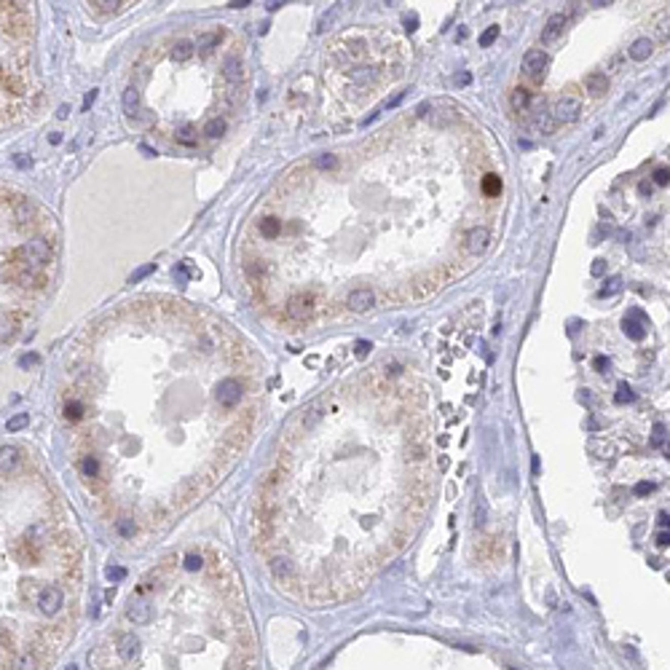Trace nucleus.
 <instances>
[{
  "label": "nucleus",
  "mask_w": 670,
  "mask_h": 670,
  "mask_svg": "<svg viewBox=\"0 0 670 670\" xmlns=\"http://www.w3.org/2000/svg\"><path fill=\"white\" fill-rule=\"evenodd\" d=\"M258 375L223 325L180 351L134 360L91 351L67 367L59 413L83 490L121 539L161 531L241 456L258 418Z\"/></svg>",
  "instance_id": "1"
},
{
  "label": "nucleus",
  "mask_w": 670,
  "mask_h": 670,
  "mask_svg": "<svg viewBox=\"0 0 670 670\" xmlns=\"http://www.w3.org/2000/svg\"><path fill=\"white\" fill-rule=\"evenodd\" d=\"M91 670H258L252 619L215 547L172 552L137 582L89 657Z\"/></svg>",
  "instance_id": "2"
},
{
  "label": "nucleus",
  "mask_w": 670,
  "mask_h": 670,
  "mask_svg": "<svg viewBox=\"0 0 670 670\" xmlns=\"http://www.w3.org/2000/svg\"><path fill=\"white\" fill-rule=\"evenodd\" d=\"M59 496L3 445V633L0 670H49L78 625L81 550Z\"/></svg>",
  "instance_id": "3"
},
{
  "label": "nucleus",
  "mask_w": 670,
  "mask_h": 670,
  "mask_svg": "<svg viewBox=\"0 0 670 670\" xmlns=\"http://www.w3.org/2000/svg\"><path fill=\"white\" fill-rule=\"evenodd\" d=\"M579 113H582V102L577 97H560L558 102L552 105V118H555V124H574V121L579 118Z\"/></svg>",
  "instance_id": "4"
},
{
  "label": "nucleus",
  "mask_w": 670,
  "mask_h": 670,
  "mask_svg": "<svg viewBox=\"0 0 670 670\" xmlns=\"http://www.w3.org/2000/svg\"><path fill=\"white\" fill-rule=\"evenodd\" d=\"M646 327H649V316L641 308H630L627 316L622 319V330H625V335L633 338V341H644V338H646Z\"/></svg>",
  "instance_id": "5"
},
{
  "label": "nucleus",
  "mask_w": 670,
  "mask_h": 670,
  "mask_svg": "<svg viewBox=\"0 0 670 670\" xmlns=\"http://www.w3.org/2000/svg\"><path fill=\"white\" fill-rule=\"evenodd\" d=\"M375 306V292L370 287H357L346 295V308L354 311V314H362V311H370Z\"/></svg>",
  "instance_id": "6"
},
{
  "label": "nucleus",
  "mask_w": 670,
  "mask_h": 670,
  "mask_svg": "<svg viewBox=\"0 0 670 670\" xmlns=\"http://www.w3.org/2000/svg\"><path fill=\"white\" fill-rule=\"evenodd\" d=\"M488 244H490V233L485 225H477V228H472L467 233V239H464V247L469 255H480V252H485L488 250Z\"/></svg>",
  "instance_id": "7"
},
{
  "label": "nucleus",
  "mask_w": 670,
  "mask_h": 670,
  "mask_svg": "<svg viewBox=\"0 0 670 670\" xmlns=\"http://www.w3.org/2000/svg\"><path fill=\"white\" fill-rule=\"evenodd\" d=\"M547 67V54L542 49H531V51H525L523 56V70L528 75H542Z\"/></svg>",
  "instance_id": "8"
},
{
  "label": "nucleus",
  "mask_w": 670,
  "mask_h": 670,
  "mask_svg": "<svg viewBox=\"0 0 670 670\" xmlns=\"http://www.w3.org/2000/svg\"><path fill=\"white\" fill-rule=\"evenodd\" d=\"M566 22H569V19H566L563 14H552L550 22H547V27H544V32H542V41L544 43H552L555 38H560L563 30H566Z\"/></svg>",
  "instance_id": "9"
},
{
  "label": "nucleus",
  "mask_w": 670,
  "mask_h": 670,
  "mask_svg": "<svg viewBox=\"0 0 670 670\" xmlns=\"http://www.w3.org/2000/svg\"><path fill=\"white\" fill-rule=\"evenodd\" d=\"M652 51H654V43L649 41V38H638V41H633V46L627 49L630 59H636V62L649 59V56H652Z\"/></svg>",
  "instance_id": "10"
},
{
  "label": "nucleus",
  "mask_w": 670,
  "mask_h": 670,
  "mask_svg": "<svg viewBox=\"0 0 670 670\" xmlns=\"http://www.w3.org/2000/svg\"><path fill=\"white\" fill-rule=\"evenodd\" d=\"M531 126H534L536 131H542V134H550V131L555 129V118H552V113L536 110V113H534V121H531Z\"/></svg>",
  "instance_id": "11"
},
{
  "label": "nucleus",
  "mask_w": 670,
  "mask_h": 670,
  "mask_svg": "<svg viewBox=\"0 0 670 670\" xmlns=\"http://www.w3.org/2000/svg\"><path fill=\"white\" fill-rule=\"evenodd\" d=\"M584 83H587V91L592 94V97H601V94L609 89V78H606V75H601V73L587 75V81H584Z\"/></svg>",
  "instance_id": "12"
},
{
  "label": "nucleus",
  "mask_w": 670,
  "mask_h": 670,
  "mask_svg": "<svg viewBox=\"0 0 670 670\" xmlns=\"http://www.w3.org/2000/svg\"><path fill=\"white\" fill-rule=\"evenodd\" d=\"M483 193L485 196H499L502 193V177L499 174H485L483 177Z\"/></svg>",
  "instance_id": "13"
},
{
  "label": "nucleus",
  "mask_w": 670,
  "mask_h": 670,
  "mask_svg": "<svg viewBox=\"0 0 670 670\" xmlns=\"http://www.w3.org/2000/svg\"><path fill=\"white\" fill-rule=\"evenodd\" d=\"M528 105H531V94H528L525 89H515L512 91V108L520 110V113H525Z\"/></svg>",
  "instance_id": "14"
},
{
  "label": "nucleus",
  "mask_w": 670,
  "mask_h": 670,
  "mask_svg": "<svg viewBox=\"0 0 670 670\" xmlns=\"http://www.w3.org/2000/svg\"><path fill=\"white\" fill-rule=\"evenodd\" d=\"M633 400H636V392L630 389L627 383H619L617 386V394H614V402L617 405H627V402H633Z\"/></svg>",
  "instance_id": "15"
},
{
  "label": "nucleus",
  "mask_w": 670,
  "mask_h": 670,
  "mask_svg": "<svg viewBox=\"0 0 670 670\" xmlns=\"http://www.w3.org/2000/svg\"><path fill=\"white\" fill-rule=\"evenodd\" d=\"M622 290V279L619 276H611L606 285L601 287V298H611V295H617V292Z\"/></svg>",
  "instance_id": "16"
},
{
  "label": "nucleus",
  "mask_w": 670,
  "mask_h": 670,
  "mask_svg": "<svg viewBox=\"0 0 670 670\" xmlns=\"http://www.w3.org/2000/svg\"><path fill=\"white\" fill-rule=\"evenodd\" d=\"M665 440H667V429L662 427V424H654V429H652V445L659 448V445H665Z\"/></svg>",
  "instance_id": "17"
},
{
  "label": "nucleus",
  "mask_w": 670,
  "mask_h": 670,
  "mask_svg": "<svg viewBox=\"0 0 670 670\" xmlns=\"http://www.w3.org/2000/svg\"><path fill=\"white\" fill-rule=\"evenodd\" d=\"M496 38H499V24H490L488 30L480 35V46H483V49H488V46L496 41Z\"/></svg>",
  "instance_id": "18"
},
{
  "label": "nucleus",
  "mask_w": 670,
  "mask_h": 670,
  "mask_svg": "<svg viewBox=\"0 0 670 670\" xmlns=\"http://www.w3.org/2000/svg\"><path fill=\"white\" fill-rule=\"evenodd\" d=\"M654 183H657V185H667V183H670V169H667V166L654 169Z\"/></svg>",
  "instance_id": "19"
},
{
  "label": "nucleus",
  "mask_w": 670,
  "mask_h": 670,
  "mask_svg": "<svg viewBox=\"0 0 670 670\" xmlns=\"http://www.w3.org/2000/svg\"><path fill=\"white\" fill-rule=\"evenodd\" d=\"M592 367H595L598 373H609V367H611V362H609V357H603V354H598L595 360H592Z\"/></svg>",
  "instance_id": "20"
},
{
  "label": "nucleus",
  "mask_w": 670,
  "mask_h": 670,
  "mask_svg": "<svg viewBox=\"0 0 670 670\" xmlns=\"http://www.w3.org/2000/svg\"><path fill=\"white\" fill-rule=\"evenodd\" d=\"M22 427H27V413H22V416H16V418H11V421L6 424L8 432H16V429H22Z\"/></svg>",
  "instance_id": "21"
},
{
  "label": "nucleus",
  "mask_w": 670,
  "mask_h": 670,
  "mask_svg": "<svg viewBox=\"0 0 670 670\" xmlns=\"http://www.w3.org/2000/svg\"><path fill=\"white\" fill-rule=\"evenodd\" d=\"M654 490V483H636V488H633V493L636 496H649Z\"/></svg>",
  "instance_id": "22"
},
{
  "label": "nucleus",
  "mask_w": 670,
  "mask_h": 670,
  "mask_svg": "<svg viewBox=\"0 0 670 670\" xmlns=\"http://www.w3.org/2000/svg\"><path fill=\"white\" fill-rule=\"evenodd\" d=\"M654 542H657V547H659V550H665V547H670V531H659V534L654 536Z\"/></svg>",
  "instance_id": "23"
},
{
  "label": "nucleus",
  "mask_w": 670,
  "mask_h": 670,
  "mask_svg": "<svg viewBox=\"0 0 670 670\" xmlns=\"http://www.w3.org/2000/svg\"><path fill=\"white\" fill-rule=\"evenodd\" d=\"M116 6H124V3H91V11H97V14L105 11L108 14V11H116Z\"/></svg>",
  "instance_id": "24"
},
{
  "label": "nucleus",
  "mask_w": 670,
  "mask_h": 670,
  "mask_svg": "<svg viewBox=\"0 0 670 670\" xmlns=\"http://www.w3.org/2000/svg\"><path fill=\"white\" fill-rule=\"evenodd\" d=\"M370 348H373V346L367 343V341H357L354 351H357V357H367V354H370Z\"/></svg>",
  "instance_id": "25"
},
{
  "label": "nucleus",
  "mask_w": 670,
  "mask_h": 670,
  "mask_svg": "<svg viewBox=\"0 0 670 670\" xmlns=\"http://www.w3.org/2000/svg\"><path fill=\"white\" fill-rule=\"evenodd\" d=\"M603 271H606V260H595L592 263V276H603Z\"/></svg>",
  "instance_id": "26"
},
{
  "label": "nucleus",
  "mask_w": 670,
  "mask_h": 670,
  "mask_svg": "<svg viewBox=\"0 0 670 670\" xmlns=\"http://www.w3.org/2000/svg\"><path fill=\"white\" fill-rule=\"evenodd\" d=\"M153 268H156V266H145V268H139V271L134 273V276H131V281H139V279H143V276H148V273H150V271H153Z\"/></svg>",
  "instance_id": "27"
},
{
  "label": "nucleus",
  "mask_w": 670,
  "mask_h": 670,
  "mask_svg": "<svg viewBox=\"0 0 670 670\" xmlns=\"http://www.w3.org/2000/svg\"><path fill=\"white\" fill-rule=\"evenodd\" d=\"M657 523L662 525V528H670V515H667V512H659V515H657Z\"/></svg>",
  "instance_id": "28"
},
{
  "label": "nucleus",
  "mask_w": 670,
  "mask_h": 670,
  "mask_svg": "<svg viewBox=\"0 0 670 670\" xmlns=\"http://www.w3.org/2000/svg\"><path fill=\"white\" fill-rule=\"evenodd\" d=\"M94 99H97V91H94V89H91V91L86 94V99H83V108H89V105H91V102H94Z\"/></svg>",
  "instance_id": "29"
},
{
  "label": "nucleus",
  "mask_w": 670,
  "mask_h": 670,
  "mask_svg": "<svg viewBox=\"0 0 670 670\" xmlns=\"http://www.w3.org/2000/svg\"><path fill=\"white\" fill-rule=\"evenodd\" d=\"M16 166H30V158H22V156H19V158H16Z\"/></svg>",
  "instance_id": "30"
},
{
  "label": "nucleus",
  "mask_w": 670,
  "mask_h": 670,
  "mask_svg": "<svg viewBox=\"0 0 670 670\" xmlns=\"http://www.w3.org/2000/svg\"><path fill=\"white\" fill-rule=\"evenodd\" d=\"M459 83H461V86H464V83H469V73H461V78H459Z\"/></svg>",
  "instance_id": "31"
},
{
  "label": "nucleus",
  "mask_w": 670,
  "mask_h": 670,
  "mask_svg": "<svg viewBox=\"0 0 670 670\" xmlns=\"http://www.w3.org/2000/svg\"><path fill=\"white\" fill-rule=\"evenodd\" d=\"M665 453H667V459H670V445H667V448H665Z\"/></svg>",
  "instance_id": "32"
}]
</instances>
